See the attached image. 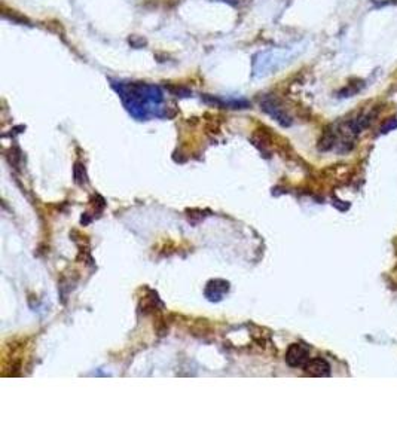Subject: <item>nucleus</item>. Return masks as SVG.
I'll return each mask as SVG.
<instances>
[{
	"label": "nucleus",
	"mask_w": 397,
	"mask_h": 446,
	"mask_svg": "<svg viewBox=\"0 0 397 446\" xmlns=\"http://www.w3.org/2000/svg\"><path fill=\"white\" fill-rule=\"evenodd\" d=\"M310 360V351L302 344H292L286 353V362L292 368H304Z\"/></svg>",
	"instance_id": "nucleus-1"
},
{
	"label": "nucleus",
	"mask_w": 397,
	"mask_h": 446,
	"mask_svg": "<svg viewBox=\"0 0 397 446\" xmlns=\"http://www.w3.org/2000/svg\"><path fill=\"white\" fill-rule=\"evenodd\" d=\"M375 4H380V6H383V4H392V3H396L397 0H372Z\"/></svg>",
	"instance_id": "nucleus-5"
},
{
	"label": "nucleus",
	"mask_w": 397,
	"mask_h": 446,
	"mask_svg": "<svg viewBox=\"0 0 397 446\" xmlns=\"http://www.w3.org/2000/svg\"><path fill=\"white\" fill-rule=\"evenodd\" d=\"M304 371L307 375H311V376H329L330 375V365L321 357L310 359L308 363L304 366Z\"/></svg>",
	"instance_id": "nucleus-2"
},
{
	"label": "nucleus",
	"mask_w": 397,
	"mask_h": 446,
	"mask_svg": "<svg viewBox=\"0 0 397 446\" xmlns=\"http://www.w3.org/2000/svg\"><path fill=\"white\" fill-rule=\"evenodd\" d=\"M363 86H365L363 80H357L356 83H348V85L341 91V95H342V97H351V95H354L356 92H359Z\"/></svg>",
	"instance_id": "nucleus-3"
},
{
	"label": "nucleus",
	"mask_w": 397,
	"mask_h": 446,
	"mask_svg": "<svg viewBox=\"0 0 397 446\" xmlns=\"http://www.w3.org/2000/svg\"><path fill=\"white\" fill-rule=\"evenodd\" d=\"M397 128V118H390V119H387L384 124H383V127H381V134H387V133H390V131H395Z\"/></svg>",
	"instance_id": "nucleus-4"
}]
</instances>
